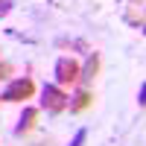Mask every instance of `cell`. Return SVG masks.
Instances as JSON below:
<instances>
[{
    "instance_id": "cell-1",
    "label": "cell",
    "mask_w": 146,
    "mask_h": 146,
    "mask_svg": "<svg viewBox=\"0 0 146 146\" xmlns=\"http://www.w3.org/2000/svg\"><path fill=\"white\" fill-rule=\"evenodd\" d=\"M79 73H82V64L76 62L73 56H62L53 67V76H56V85L58 88H67V85H76L79 82Z\"/></svg>"
},
{
    "instance_id": "cell-2",
    "label": "cell",
    "mask_w": 146,
    "mask_h": 146,
    "mask_svg": "<svg viewBox=\"0 0 146 146\" xmlns=\"http://www.w3.org/2000/svg\"><path fill=\"white\" fill-rule=\"evenodd\" d=\"M67 105H70V96L58 88V85H44V91H41V108L47 114H62V111H67Z\"/></svg>"
},
{
    "instance_id": "cell-3",
    "label": "cell",
    "mask_w": 146,
    "mask_h": 146,
    "mask_svg": "<svg viewBox=\"0 0 146 146\" xmlns=\"http://www.w3.org/2000/svg\"><path fill=\"white\" fill-rule=\"evenodd\" d=\"M32 94H35V82L27 79V76H21V79H12L6 85V91L0 94V100L3 102H23V100H29Z\"/></svg>"
},
{
    "instance_id": "cell-4",
    "label": "cell",
    "mask_w": 146,
    "mask_h": 146,
    "mask_svg": "<svg viewBox=\"0 0 146 146\" xmlns=\"http://www.w3.org/2000/svg\"><path fill=\"white\" fill-rule=\"evenodd\" d=\"M35 123H38V108L27 105V108H23V114L18 117V126H15V137H23L27 131H32V129H35Z\"/></svg>"
},
{
    "instance_id": "cell-5",
    "label": "cell",
    "mask_w": 146,
    "mask_h": 146,
    "mask_svg": "<svg viewBox=\"0 0 146 146\" xmlns=\"http://www.w3.org/2000/svg\"><path fill=\"white\" fill-rule=\"evenodd\" d=\"M96 73H100V53H91L88 62L82 64V73H79V85L82 88H88V85L96 79Z\"/></svg>"
},
{
    "instance_id": "cell-6",
    "label": "cell",
    "mask_w": 146,
    "mask_h": 146,
    "mask_svg": "<svg viewBox=\"0 0 146 146\" xmlns=\"http://www.w3.org/2000/svg\"><path fill=\"white\" fill-rule=\"evenodd\" d=\"M91 102H94V94L88 88H79L76 94H73V102L67 108H70V114H79V111H85V108H91Z\"/></svg>"
},
{
    "instance_id": "cell-7",
    "label": "cell",
    "mask_w": 146,
    "mask_h": 146,
    "mask_svg": "<svg viewBox=\"0 0 146 146\" xmlns=\"http://www.w3.org/2000/svg\"><path fill=\"white\" fill-rule=\"evenodd\" d=\"M85 140H88V129H79V131H76V135H73V140H70L67 146H82Z\"/></svg>"
},
{
    "instance_id": "cell-8",
    "label": "cell",
    "mask_w": 146,
    "mask_h": 146,
    "mask_svg": "<svg viewBox=\"0 0 146 146\" xmlns=\"http://www.w3.org/2000/svg\"><path fill=\"white\" fill-rule=\"evenodd\" d=\"M12 70H15V67H12L9 62H0V79H6V76H12Z\"/></svg>"
},
{
    "instance_id": "cell-9",
    "label": "cell",
    "mask_w": 146,
    "mask_h": 146,
    "mask_svg": "<svg viewBox=\"0 0 146 146\" xmlns=\"http://www.w3.org/2000/svg\"><path fill=\"white\" fill-rule=\"evenodd\" d=\"M12 12V0H0V18H6Z\"/></svg>"
},
{
    "instance_id": "cell-10",
    "label": "cell",
    "mask_w": 146,
    "mask_h": 146,
    "mask_svg": "<svg viewBox=\"0 0 146 146\" xmlns=\"http://www.w3.org/2000/svg\"><path fill=\"white\" fill-rule=\"evenodd\" d=\"M137 102H140V105L146 108V82L140 85V94H137Z\"/></svg>"
},
{
    "instance_id": "cell-11",
    "label": "cell",
    "mask_w": 146,
    "mask_h": 146,
    "mask_svg": "<svg viewBox=\"0 0 146 146\" xmlns=\"http://www.w3.org/2000/svg\"><path fill=\"white\" fill-rule=\"evenodd\" d=\"M140 32H143V35H146V23H143V27H140Z\"/></svg>"
}]
</instances>
